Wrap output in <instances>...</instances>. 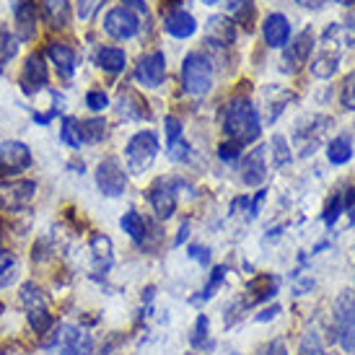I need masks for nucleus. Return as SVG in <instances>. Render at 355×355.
I'll return each mask as SVG.
<instances>
[{
    "label": "nucleus",
    "mask_w": 355,
    "mask_h": 355,
    "mask_svg": "<svg viewBox=\"0 0 355 355\" xmlns=\"http://www.w3.org/2000/svg\"><path fill=\"white\" fill-rule=\"evenodd\" d=\"M223 132L236 146H249V143H254L259 138V132H262L259 112H257V107L252 104L249 96H234L226 104V112H223Z\"/></svg>",
    "instance_id": "1"
},
{
    "label": "nucleus",
    "mask_w": 355,
    "mask_h": 355,
    "mask_svg": "<svg viewBox=\"0 0 355 355\" xmlns=\"http://www.w3.org/2000/svg\"><path fill=\"white\" fill-rule=\"evenodd\" d=\"M332 329L345 353H355V293L343 291L332 306Z\"/></svg>",
    "instance_id": "2"
},
{
    "label": "nucleus",
    "mask_w": 355,
    "mask_h": 355,
    "mask_svg": "<svg viewBox=\"0 0 355 355\" xmlns=\"http://www.w3.org/2000/svg\"><path fill=\"white\" fill-rule=\"evenodd\" d=\"M158 135L153 130H140L128 140L125 148V164H128L130 174H143L153 166V161L158 156Z\"/></svg>",
    "instance_id": "3"
},
{
    "label": "nucleus",
    "mask_w": 355,
    "mask_h": 355,
    "mask_svg": "<svg viewBox=\"0 0 355 355\" xmlns=\"http://www.w3.org/2000/svg\"><path fill=\"white\" fill-rule=\"evenodd\" d=\"M182 86L192 96H205L213 89V62L202 52H189L182 62Z\"/></svg>",
    "instance_id": "4"
},
{
    "label": "nucleus",
    "mask_w": 355,
    "mask_h": 355,
    "mask_svg": "<svg viewBox=\"0 0 355 355\" xmlns=\"http://www.w3.org/2000/svg\"><path fill=\"white\" fill-rule=\"evenodd\" d=\"M96 187L107 198H119L128 189V171L122 168L117 158H104L96 166Z\"/></svg>",
    "instance_id": "5"
},
{
    "label": "nucleus",
    "mask_w": 355,
    "mask_h": 355,
    "mask_svg": "<svg viewBox=\"0 0 355 355\" xmlns=\"http://www.w3.org/2000/svg\"><path fill=\"white\" fill-rule=\"evenodd\" d=\"M104 31L117 42L132 40L140 31V16L135 10L125 8V6H117L104 16Z\"/></svg>",
    "instance_id": "6"
},
{
    "label": "nucleus",
    "mask_w": 355,
    "mask_h": 355,
    "mask_svg": "<svg viewBox=\"0 0 355 355\" xmlns=\"http://www.w3.org/2000/svg\"><path fill=\"white\" fill-rule=\"evenodd\" d=\"M37 195V184L31 179H8L0 182V205L16 213L21 207H26Z\"/></svg>",
    "instance_id": "7"
},
{
    "label": "nucleus",
    "mask_w": 355,
    "mask_h": 355,
    "mask_svg": "<svg viewBox=\"0 0 355 355\" xmlns=\"http://www.w3.org/2000/svg\"><path fill=\"white\" fill-rule=\"evenodd\" d=\"M31 166V150L21 140H6L0 143V174H21Z\"/></svg>",
    "instance_id": "8"
},
{
    "label": "nucleus",
    "mask_w": 355,
    "mask_h": 355,
    "mask_svg": "<svg viewBox=\"0 0 355 355\" xmlns=\"http://www.w3.org/2000/svg\"><path fill=\"white\" fill-rule=\"evenodd\" d=\"M166 78V58L164 52H148L135 65V80L146 89H158Z\"/></svg>",
    "instance_id": "9"
},
{
    "label": "nucleus",
    "mask_w": 355,
    "mask_h": 355,
    "mask_svg": "<svg viewBox=\"0 0 355 355\" xmlns=\"http://www.w3.org/2000/svg\"><path fill=\"white\" fill-rule=\"evenodd\" d=\"M58 355H94V337L76 324H62L58 337Z\"/></svg>",
    "instance_id": "10"
},
{
    "label": "nucleus",
    "mask_w": 355,
    "mask_h": 355,
    "mask_svg": "<svg viewBox=\"0 0 355 355\" xmlns=\"http://www.w3.org/2000/svg\"><path fill=\"white\" fill-rule=\"evenodd\" d=\"M311 50H314V31L304 29L296 40L291 42V47L286 50V58H283V70L286 73H296L309 62L311 58Z\"/></svg>",
    "instance_id": "11"
},
{
    "label": "nucleus",
    "mask_w": 355,
    "mask_h": 355,
    "mask_svg": "<svg viewBox=\"0 0 355 355\" xmlns=\"http://www.w3.org/2000/svg\"><path fill=\"white\" fill-rule=\"evenodd\" d=\"M150 207L156 210V216L161 220H166V218L174 216V210H177V189H174V182L171 179H158L156 184L150 187Z\"/></svg>",
    "instance_id": "12"
},
{
    "label": "nucleus",
    "mask_w": 355,
    "mask_h": 355,
    "mask_svg": "<svg viewBox=\"0 0 355 355\" xmlns=\"http://www.w3.org/2000/svg\"><path fill=\"white\" fill-rule=\"evenodd\" d=\"M47 65H44V58L40 52H31L29 58L24 60V70H21V89L24 94H34L47 86Z\"/></svg>",
    "instance_id": "13"
},
{
    "label": "nucleus",
    "mask_w": 355,
    "mask_h": 355,
    "mask_svg": "<svg viewBox=\"0 0 355 355\" xmlns=\"http://www.w3.org/2000/svg\"><path fill=\"white\" fill-rule=\"evenodd\" d=\"M164 31H166L168 37H174V40H189L198 31V21L187 10L174 8L164 13Z\"/></svg>",
    "instance_id": "14"
},
{
    "label": "nucleus",
    "mask_w": 355,
    "mask_h": 355,
    "mask_svg": "<svg viewBox=\"0 0 355 355\" xmlns=\"http://www.w3.org/2000/svg\"><path fill=\"white\" fill-rule=\"evenodd\" d=\"M262 34H265L267 47L272 50H283L288 42H291V21L283 13H270L262 21Z\"/></svg>",
    "instance_id": "15"
},
{
    "label": "nucleus",
    "mask_w": 355,
    "mask_h": 355,
    "mask_svg": "<svg viewBox=\"0 0 355 355\" xmlns=\"http://www.w3.org/2000/svg\"><path fill=\"white\" fill-rule=\"evenodd\" d=\"M91 265H94V272H109L112 265H114V247H112V239L107 234H94L91 236Z\"/></svg>",
    "instance_id": "16"
},
{
    "label": "nucleus",
    "mask_w": 355,
    "mask_h": 355,
    "mask_svg": "<svg viewBox=\"0 0 355 355\" xmlns=\"http://www.w3.org/2000/svg\"><path fill=\"white\" fill-rule=\"evenodd\" d=\"M265 146H259L244 158V164H241V182L247 184V187H259L262 182L267 179V164H265Z\"/></svg>",
    "instance_id": "17"
},
{
    "label": "nucleus",
    "mask_w": 355,
    "mask_h": 355,
    "mask_svg": "<svg viewBox=\"0 0 355 355\" xmlns=\"http://www.w3.org/2000/svg\"><path fill=\"white\" fill-rule=\"evenodd\" d=\"M16 31H19V42H29L37 34V6L31 0H24L16 6Z\"/></svg>",
    "instance_id": "18"
},
{
    "label": "nucleus",
    "mask_w": 355,
    "mask_h": 355,
    "mask_svg": "<svg viewBox=\"0 0 355 355\" xmlns=\"http://www.w3.org/2000/svg\"><path fill=\"white\" fill-rule=\"evenodd\" d=\"M47 55H50V60L58 65V70H60V76H62V78H70V76L76 73L78 55H76V50H73V47L62 44V42H52L50 50H47Z\"/></svg>",
    "instance_id": "19"
},
{
    "label": "nucleus",
    "mask_w": 355,
    "mask_h": 355,
    "mask_svg": "<svg viewBox=\"0 0 355 355\" xmlns=\"http://www.w3.org/2000/svg\"><path fill=\"white\" fill-rule=\"evenodd\" d=\"M148 104H143L140 101V96L135 94V91H122L119 94V101H117V112L122 114L125 119H143V117H150Z\"/></svg>",
    "instance_id": "20"
},
{
    "label": "nucleus",
    "mask_w": 355,
    "mask_h": 355,
    "mask_svg": "<svg viewBox=\"0 0 355 355\" xmlns=\"http://www.w3.org/2000/svg\"><path fill=\"white\" fill-rule=\"evenodd\" d=\"M234 21L228 19V16H213V19L207 21V42H213V44H223L228 47V42H234Z\"/></svg>",
    "instance_id": "21"
},
{
    "label": "nucleus",
    "mask_w": 355,
    "mask_h": 355,
    "mask_svg": "<svg viewBox=\"0 0 355 355\" xmlns=\"http://www.w3.org/2000/svg\"><path fill=\"white\" fill-rule=\"evenodd\" d=\"M42 6L52 29H65L70 24V0H42Z\"/></svg>",
    "instance_id": "22"
},
{
    "label": "nucleus",
    "mask_w": 355,
    "mask_h": 355,
    "mask_svg": "<svg viewBox=\"0 0 355 355\" xmlns=\"http://www.w3.org/2000/svg\"><path fill=\"white\" fill-rule=\"evenodd\" d=\"M96 65H99L104 73L117 76V73H122L125 65H128V55H125V50H119V47H101V50L96 52Z\"/></svg>",
    "instance_id": "23"
},
{
    "label": "nucleus",
    "mask_w": 355,
    "mask_h": 355,
    "mask_svg": "<svg viewBox=\"0 0 355 355\" xmlns=\"http://www.w3.org/2000/svg\"><path fill=\"white\" fill-rule=\"evenodd\" d=\"M119 226H122V231L128 234L135 244H140V247H146V234H148V223L143 220V216H140L138 210H128L125 216H122V220H119Z\"/></svg>",
    "instance_id": "24"
},
{
    "label": "nucleus",
    "mask_w": 355,
    "mask_h": 355,
    "mask_svg": "<svg viewBox=\"0 0 355 355\" xmlns=\"http://www.w3.org/2000/svg\"><path fill=\"white\" fill-rule=\"evenodd\" d=\"M350 158H353V143H350L347 135L332 138L327 143V161H329L332 166H345Z\"/></svg>",
    "instance_id": "25"
},
{
    "label": "nucleus",
    "mask_w": 355,
    "mask_h": 355,
    "mask_svg": "<svg viewBox=\"0 0 355 355\" xmlns=\"http://www.w3.org/2000/svg\"><path fill=\"white\" fill-rule=\"evenodd\" d=\"M78 132L83 143H101L107 138V122H104V117L83 119V122H78Z\"/></svg>",
    "instance_id": "26"
},
{
    "label": "nucleus",
    "mask_w": 355,
    "mask_h": 355,
    "mask_svg": "<svg viewBox=\"0 0 355 355\" xmlns=\"http://www.w3.org/2000/svg\"><path fill=\"white\" fill-rule=\"evenodd\" d=\"M19 298H21V304H24V309H26V314H29V311L47 309V298H44V293H42V288L37 286V283H24Z\"/></svg>",
    "instance_id": "27"
},
{
    "label": "nucleus",
    "mask_w": 355,
    "mask_h": 355,
    "mask_svg": "<svg viewBox=\"0 0 355 355\" xmlns=\"http://www.w3.org/2000/svg\"><path fill=\"white\" fill-rule=\"evenodd\" d=\"M340 68V55H332V52H322L319 58L311 62V73H314L316 78H332Z\"/></svg>",
    "instance_id": "28"
},
{
    "label": "nucleus",
    "mask_w": 355,
    "mask_h": 355,
    "mask_svg": "<svg viewBox=\"0 0 355 355\" xmlns=\"http://www.w3.org/2000/svg\"><path fill=\"white\" fill-rule=\"evenodd\" d=\"M226 10L241 26L252 29V21H254V6H252V0H226Z\"/></svg>",
    "instance_id": "29"
},
{
    "label": "nucleus",
    "mask_w": 355,
    "mask_h": 355,
    "mask_svg": "<svg viewBox=\"0 0 355 355\" xmlns=\"http://www.w3.org/2000/svg\"><path fill=\"white\" fill-rule=\"evenodd\" d=\"M16 52H19V37H13L10 31L0 29V73H3V68L8 65L10 60L16 58Z\"/></svg>",
    "instance_id": "30"
},
{
    "label": "nucleus",
    "mask_w": 355,
    "mask_h": 355,
    "mask_svg": "<svg viewBox=\"0 0 355 355\" xmlns=\"http://www.w3.org/2000/svg\"><path fill=\"white\" fill-rule=\"evenodd\" d=\"M249 291L254 293V296H252V301H267V298H272L277 293V280H275V277H270V275L257 277L254 283L249 286Z\"/></svg>",
    "instance_id": "31"
},
{
    "label": "nucleus",
    "mask_w": 355,
    "mask_h": 355,
    "mask_svg": "<svg viewBox=\"0 0 355 355\" xmlns=\"http://www.w3.org/2000/svg\"><path fill=\"white\" fill-rule=\"evenodd\" d=\"M270 153H272V161H275L277 168L288 166V164H291V158H293L291 146H288V140L283 138V135H275V138L270 140Z\"/></svg>",
    "instance_id": "32"
},
{
    "label": "nucleus",
    "mask_w": 355,
    "mask_h": 355,
    "mask_svg": "<svg viewBox=\"0 0 355 355\" xmlns=\"http://www.w3.org/2000/svg\"><path fill=\"white\" fill-rule=\"evenodd\" d=\"M60 140L68 146V148L78 150L83 146V140H80V132H78V122L73 117H65L62 119V128H60Z\"/></svg>",
    "instance_id": "33"
},
{
    "label": "nucleus",
    "mask_w": 355,
    "mask_h": 355,
    "mask_svg": "<svg viewBox=\"0 0 355 355\" xmlns=\"http://www.w3.org/2000/svg\"><path fill=\"white\" fill-rule=\"evenodd\" d=\"M26 316H29V324H31V329H34L37 335H47V332L52 329V324H55V322H52V314L47 311V309L29 311Z\"/></svg>",
    "instance_id": "34"
},
{
    "label": "nucleus",
    "mask_w": 355,
    "mask_h": 355,
    "mask_svg": "<svg viewBox=\"0 0 355 355\" xmlns=\"http://www.w3.org/2000/svg\"><path fill=\"white\" fill-rule=\"evenodd\" d=\"M298 355H324V347H322V340L314 329H309L304 337H301V345H298Z\"/></svg>",
    "instance_id": "35"
},
{
    "label": "nucleus",
    "mask_w": 355,
    "mask_h": 355,
    "mask_svg": "<svg viewBox=\"0 0 355 355\" xmlns=\"http://www.w3.org/2000/svg\"><path fill=\"white\" fill-rule=\"evenodd\" d=\"M343 210H345V202H343V195L337 192V195L329 198V202H327V207H324V223L327 226H335L337 218L343 216Z\"/></svg>",
    "instance_id": "36"
},
{
    "label": "nucleus",
    "mask_w": 355,
    "mask_h": 355,
    "mask_svg": "<svg viewBox=\"0 0 355 355\" xmlns=\"http://www.w3.org/2000/svg\"><path fill=\"white\" fill-rule=\"evenodd\" d=\"M226 280V267L218 265L216 270H213V275H210V280L205 283V288H202V298H213L216 296V291L220 288V283Z\"/></svg>",
    "instance_id": "37"
},
{
    "label": "nucleus",
    "mask_w": 355,
    "mask_h": 355,
    "mask_svg": "<svg viewBox=\"0 0 355 355\" xmlns=\"http://www.w3.org/2000/svg\"><path fill=\"white\" fill-rule=\"evenodd\" d=\"M207 332H210V322L207 316H198V327H195V335H192V345L195 347H213L210 340H207Z\"/></svg>",
    "instance_id": "38"
},
{
    "label": "nucleus",
    "mask_w": 355,
    "mask_h": 355,
    "mask_svg": "<svg viewBox=\"0 0 355 355\" xmlns=\"http://www.w3.org/2000/svg\"><path fill=\"white\" fill-rule=\"evenodd\" d=\"M166 153L174 164H179V161H184V158L189 156V143L184 138L174 140V143H166Z\"/></svg>",
    "instance_id": "39"
},
{
    "label": "nucleus",
    "mask_w": 355,
    "mask_h": 355,
    "mask_svg": "<svg viewBox=\"0 0 355 355\" xmlns=\"http://www.w3.org/2000/svg\"><path fill=\"white\" fill-rule=\"evenodd\" d=\"M86 107H89L91 112H104V109L109 107V96L101 89L89 91V94H86Z\"/></svg>",
    "instance_id": "40"
},
{
    "label": "nucleus",
    "mask_w": 355,
    "mask_h": 355,
    "mask_svg": "<svg viewBox=\"0 0 355 355\" xmlns=\"http://www.w3.org/2000/svg\"><path fill=\"white\" fill-rule=\"evenodd\" d=\"M340 99H343V107H345L347 112H353L355 109V70L345 78V83H343V96H340Z\"/></svg>",
    "instance_id": "41"
},
{
    "label": "nucleus",
    "mask_w": 355,
    "mask_h": 355,
    "mask_svg": "<svg viewBox=\"0 0 355 355\" xmlns=\"http://www.w3.org/2000/svg\"><path fill=\"white\" fill-rule=\"evenodd\" d=\"M107 0H78V19L80 21H91L96 16V10L104 6Z\"/></svg>",
    "instance_id": "42"
},
{
    "label": "nucleus",
    "mask_w": 355,
    "mask_h": 355,
    "mask_svg": "<svg viewBox=\"0 0 355 355\" xmlns=\"http://www.w3.org/2000/svg\"><path fill=\"white\" fill-rule=\"evenodd\" d=\"M218 156H220L223 164H234V161L241 156V146H236V143H231V140H228V143H223V146L218 148Z\"/></svg>",
    "instance_id": "43"
},
{
    "label": "nucleus",
    "mask_w": 355,
    "mask_h": 355,
    "mask_svg": "<svg viewBox=\"0 0 355 355\" xmlns=\"http://www.w3.org/2000/svg\"><path fill=\"white\" fill-rule=\"evenodd\" d=\"M164 128H166V143H174V140L182 138V122H179V117L168 114V117L164 119Z\"/></svg>",
    "instance_id": "44"
},
{
    "label": "nucleus",
    "mask_w": 355,
    "mask_h": 355,
    "mask_svg": "<svg viewBox=\"0 0 355 355\" xmlns=\"http://www.w3.org/2000/svg\"><path fill=\"white\" fill-rule=\"evenodd\" d=\"M187 254L192 257V259H198L200 265H207L210 262V249H202V247H189Z\"/></svg>",
    "instance_id": "45"
},
{
    "label": "nucleus",
    "mask_w": 355,
    "mask_h": 355,
    "mask_svg": "<svg viewBox=\"0 0 355 355\" xmlns=\"http://www.w3.org/2000/svg\"><path fill=\"white\" fill-rule=\"evenodd\" d=\"M8 270H16V257L0 249V272H8Z\"/></svg>",
    "instance_id": "46"
},
{
    "label": "nucleus",
    "mask_w": 355,
    "mask_h": 355,
    "mask_svg": "<svg viewBox=\"0 0 355 355\" xmlns=\"http://www.w3.org/2000/svg\"><path fill=\"white\" fill-rule=\"evenodd\" d=\"M265 198H267V189H259V192H257V198H254V202H252V210H249V220H254V218H257V213H259V207H262Z\"/></svg>",
    "instance_id": "47"
},
{
    "label": "nucleus",
    "mask_w": 355,
    "mask_h": 355,
    "mask_svg": "<svg viewBox=\"0 0 355 355\" xmlns=\"http://www.w3.org/2000/svg\"><path fill=\"white\" fill-rule=\"evenodd\" d=\"M122 3H125V8L138 10L143 16H148V3H146V0H122Z\"/></svg>",
    "instance_id": "48"
},
{
    "label": "nucleus",
    "mask_w": 355,
    "mask_h": 355,
    "mask_svg": "<svg viewBox=\"0 0 355 355\" xmlns=\"http://www.w3.org/2000/svg\"><path fill=\"white\" fill-rule=\"evenodd\" d=\"M343 202H345L347 213L355 218V184H353V187H347V200H343Z\"/></svg>",
    "instance_id": "49"
},
{
    "label": "nucleus",
    "mask_w": 355,
    "mask_h": 355,
    "mask_svg": "<svg viewBox=\"0 0 355 355\" xmlns=\"http://www.w3.org/2000/svg\"><path fill=\"white\" fill-rule=\"evenodd\" d=\"M13 280H16V270L0 272V291H3V288H8V286H13Z\"/></svg>",
    "instance_id": "50"
},
{
    "label": "nucleus",
    "mask_w": 355,
    "mask_h": 355,
    "mask_svg": "<svg viewBox=\"0 0 355 355\" xmlns=\"http://www.w3.org/2000/svg\"><path fill=\"white\" fill-rule=\"evenodd\" d=\"M265 355H288V347L283 345V343H280V340H275V343H272V345L267 347V353Z\"/></svg>",
    "instance_id": "51"
},
{
    "label": "nucleus",
    "mask_w": 355,
    "mask_h": 355,
    "mask_svg": "<svg viewBox=\"0 0 355 355\" xmlns=\"http://www.w3.org/2000/svg\"><path fill=\"white\" fill-rule=\"evenodd\" d=\"M277 314H280V306H272V309H265L262 314L257 316V322H267V319H275Z\"/></svg>",
    "instance_id": "52"
},
{
    "label": "nucleus",
    "mask_w": 355,
    "mask_h": 355,
    "mask_svg": "<svg viewBox=\"0 0 355 355\" xmlns=\"http://www.w3.org/2000/svg\"><path fill=\"white\" fill-rule=\"evenodd\" d=\"M298 6H301V8H322V6H324V3H329V0H296Z\"/></svg>",
    "instance_id": "53"
},
{
    "label": "nucleus",
    "mask_w": 355,
    "mask_h": 355,
    "mask_svg": "<svg viewBox=\"0 0 355 355\" xmlns=\"http://www.w3.org/2000/svg\"><path fill=\"white\" fill-rule=\"evenodd\" d=\"M187 236H189V223L184 220V223H182V228H179V236H177V241H174V244H177V247H179V244H184V239H187Z\"/></svg>",
    "instance_id": "54"
},
{
    "label": "nucleus",
    "mask_w": 355,
    "mask_h": 355,
    "mask_svg": "<svg viewBox=\"0 0 355 355\" xmlns=\"http://www.w3.org/2000/svg\"><path fill=\"white\" fill-rule=\"evenodd\" d=\"M345 29L350 31V34H353V37H355V10H353V13H347V19H345Z\"/></svg>",
    "instance_id": "55"
},
{
    "label": "nucleus",
    "mask_w": 355,
    "mask_h": 355,
    "mask_svg": "<svg viewBox=\"0 0 355 355\" xmlns=\"http://www.w3.org/2000/svg\"><path fill=\"white\" fill-rule=\"evenodd\" d=\"M220 0H202V6H218Z\"/></svg>",
    "instance_id": "56"
},
{
    "label": "nucleus",
    "mask_w": 355,
    "mask_h": 355,
    "mask_svg": "<svg viewBox=\"0 0 355 355\" xmlns=\"http://www.w3.org/2000/svg\"><path fill=\"white\" fill-rule=\"evenodd\" d=\"M3 311H6V306H3V301H0V316H3Z\"/></svg>",
    "instance_id": "57"
}]
</instances>
